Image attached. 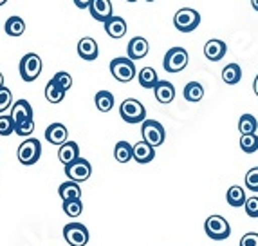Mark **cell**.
I'll use <instances>...</instances> for the list:
<instances>
[{
  "label": "cell",
  "instance_id": "obj_1",
  "mask_svg": "<svg viewBox=\"0 0 258 246\" xmlns=\"http://www.w3.org/2000/svg\"><path fill=\"white\" fill-rule=\"evenodd\" d=\"M204 232L210 239L213 241H226L231 235V226H229L228 219L222 216H210L204 223Z\"/></svg>",
  "mask_w": 258,
  "mask_h": 246
},
{
  "label": "cell",
  "instance_id": "obj_2",
  "mask_svg": "<svg viewBox=\"0 0 258 246\" xmlns=\"http://www.w3.org/2000/svg\"><path fill=\"white\" fill-rule=\"evenodd\" d=\"M119 116L126 123H143V121L147 120V109H145V105L139 100L126 98L119 105Z\"/></svg>",
  "mask_w": 258,
  "mask_h": 246
},
{
  "label": "cell",
  "instance_id": "obj_3",
  "mask_svg": "<svg viewBox=\"0 0 258 246\" xmlns=\"http://www.w3.org/2000/svg\"><path fill=\"white\" fill-rule=\"evenodd\" d=\"M110 74L116 78L117 82L121 83H128L132 82L138 71H136V64L134 60H130L128 57H119V58H114L110 62Z\"/></svg>",
  "mask_w": 258,
  "mask_h": 246
},
{
  "label": "cell",
  "instance_id": "obj_4",
  "mask_svg": "<svg viewBox=\"0 0 258 246\" xmlns=\"http://www.w3.org/2000/svg\"><path fill=\"white\" fill-rule=\"evenodd\" d=\"M199 24H201V13H199L197 9L182 8L173 17V26L181 33H191V31L197 29Z\"/></svg>",
  "mask_w": 258,
  "mask_h": 246
},
{
  "label": "cell",
  "instance_id": "obj_5",
  "mask_svg": "<svg viewBox=\"0 0 258 246\" xmlns=\"http://www.w3.org/2000/svg\"><path fill=\"white\" fill-rule=\"evenodd\" d=\"M189 62V55L184 47H172L164 55L163 67L166 73H181L186 69Z\"/></svg>",
  "mask_w": 258,
  "mask_h": 246
},
{
  "label": "cell",
  "instance_id": "obj_6",
  "mask_svg": "<svg viewBox=\"0 0 258 246\" xmlns=\"http://www.w3.org/2000/svg\"><path fill=\"white\" fill-rule=\"evenodd\" d=\"M42 156V143L35 138H27L26 141L20 143V147L17 151V158L22 165H35Z\"/></svg>",
  "mask_w": 258,
  "mask_h": 246
},
{
  "label": "cell",
  "instance_id": "obj_7",
  "mask_svg": "<svg viewBox=\"0 0 258 246\" xmlns=\"http://www.w3.org/2000/svg\"><path fill=\"white\" fill-rule=\"evenodd\" d=\"M141 136L143 141L150 143L152 147H161L166 139V130L155 120H145L141 123Z\"/></svg>",
  "mask_w": 258,
  "mask_h": 246
},
{
  "label": "cell",
  "instance_id": "obj_8",
  "mask_svg": "<svg viewBox=\"0 0 258 246\" xmlns=\"http://www.w3.org/2000/svg\"><path fill=\"white\" fill-rule=\"evenodd\" d=\"M42 73V58L36 53H27L20 60V76L24 82H35Z\"/></svg>",
  "mask_w": 258,
  "mask_h": 246
},
{
  "label": "cell",
  "instance_id": "obj_9",
  "mask_svg": "<svg viewBox=\"0 0 258 246\" xmlns=\"http://www.w3.org/2000/svg\"><path fill=\"white\" fill-rule=\"evenodd\" d=\"M63 239L71 246H85L89 242V230L82 223H69L63 226Z\"/></svg>",
  "mask_w": 258,
  "mask_h": 246
},
{
  "label": "cell",
  "instance_id": "obj_10",
  "mask_svg": "<svg viewBox=\"0 0 258 246\" xmlns=\"http://www.w3.org/2000/svg\"><path fill=\"white\" fill-rule=\"evenodd\" d=\"M92 174V167L91 163L83 158H78L76 161L73 163L65 165V176L69 177L71 181H76V183H83L87 181Z\"/></svg>",
  "mask_w": 258,
  "mask_h": 246
},
{
  "label": "cell",
  "instance_id": "obj_11",
  "mask_svg": "<svg viewBox=\"0 0 258 246\" xmlns=\"http://www.w3.org/2000/svg\"><path fill=\"white\" fill-rule=\"evenodd\" d=\"M150 51V45H148V40L143 38V36H136L128 42L126 45V55H128L130 60H141L145 58Z\"/></svg>",
  "mask_w": 258,
  "mask_h": 246
},
{
  "label": "cell",
  "instance_id": "obj_12",
  "mask_svg": "<svg viewBox=\"0 0 258 246\" xmlns=\"http://www.w3.org/2000/svg\"><path fill=\"white\" fill-rule=\"evenodd\" d=\"M226 53H228V45H226V42H222V40H219V38L208 40L206 45H204V57L211 62L222 60V58L226 57Z\"/></svg>",
  "mask_w": 258,
  "mask_h": 246
},
{
  "label": "cell",
  "instance_id": "obj_13",
  "mask_svg": "<svg viewBox=\"0 0 258 246\" xmlns=\"http://www.w3.org/2000/svg\"><path fill=\"white\" fill-rule=\"evenodd\" d=\"M89 11H91V17L94 18V20L103 22V24L110 17H114V15H112V2L110 0H92Z\"/></svg>",
  "mask_w": 258,
  "mask_h": 246
},
{
  "label": "cell",
  "instance_id": "obj_14",
  "mask_svg": "<svg viewBox=\"0 0 258 246\" xmlns=\"http://www.w3.org/2000/svg\"><path fill=\"white\" fill-rule=\"evenodd\" d=\"M69 130L63 123H51L45 130V139H47L51 145H63L65 141H69Z\"/></svg>",
  "mask_w": 258,
  "mask_h": 246
},
{
  "label": "cell",
  "instance_id": "obj_15",
  "mask_svg": "<svg viewBox=\"0 0 258 246\" xmlns=\"http://www.w3.org/2000/svg\"><path fill=\"white\" fill-rule=\"evenodd\" d=\"M11 118H13L15 125L18 123H24L27 120H33V107L27 100H18L15 102L13 107H11Z\"/></svg>",
  "mask_w": 258,
  "mask_h": 246
},
{
  "label": "cell",
  "instance_id": "obj_16",
  "mask_svg": "<svg viewBox=\"0 0 258 246\" xmlns=\"http://www.w3.org/2000/svg\"><path fill=\"white\" fill-rule=\"evenodd\" d=\"M78 55L82 60H87V62H92L98 58L99 55V49H98V43H96L94 38L91 36H85L78 42Z\"/></svg>",
  "mask_w": 258,
  "mask_h": 246
},
{
  "label": "cell",
  "instance_id": "obj_17",
  "mask_svg": "<svg viewBox=\"0 0 258 246\" xmlns=\"http://www.w3.org/2000/svg\"><path fill=\"white\" fill-rule=\"evenodd\" d=\"M154 94L159 104H172L175 98V87H173V83L159 80V83L154 87Z\"/></svg>",
  "mask_w": 258,
  "mask_h": 246
},
{
  "label": "cell",
  "instance_id": "obj_18",
  "mask_svg": "<svg viewBox=\"0 0 258 246\" xmlns=\"http://www.w3.org/2000/svg\"><path fill=\"white\" fill-rule=\"evenodd\" d=\"M103 26L110 38H116V40L123 38L126 33V22H125V18H121V17H110Z\"/></svg>",
  "mask_w": 258,
  "mask_h": 246
},
{
  "label": "cell",
  "instance_id": "obj_19",
  "mask_svg": "<svg viewBox=\"0 0 258 246\" xmlns=\"http://www.w3.org/2000/svg\"><path fill=\"white\" fill-rule=\"evenodd\" d=\"M154 158H155V147H152L150 143L138 141L134 145V160L138 161V163H141V165L150 163Z\"/></svg>",
  "mask_w": 258,
  "mask_h": 246
},
{
  "label": "cell",
  "instance_id": "obj_20",
  "mask_svg": "<svg viewBox=\"0 0 258 246\" xmlns=\"http://www.w3.org/2000/svg\"><path fill=\"white\" fill-rule=\"evenodd\" d=\"M78 158H80V147H78L76 141H65L63 145H60V149H58V160L63 165L73 163Z\"/></svg>",
  "mask_w": 258,
  "mask_h": 246
},
{
  "label": "cell",
  "instance_id": "obj_21",
  "mask_svg": "<svg viewBox=\"0 0 258 246\" xmlns=\"http://www.w3.org/2000/svg\"><path fill=\"white\" fill-rule=\"evenodd\" d=\"M226 201H228L229 207L233 208H240L245 205V201H247V198H245V190L242 188L240 185H233L228 188V192H226Z\"/></svg>",
  "mask_w": 258,
  "mask_h": 246
},
{
  "label": "cell",
  "instance_id": "obj_22",
  "mask_svg": "<svg viewBox=\"0 0 258 246\" xmlns=\"http://www.w3.org/2000/svg\"><path fill=\"white\" fill-rule=\"evenodd\" d=\"M58 194L63 201H69V199H82V186L76 181H65L58 186Z\"/></svg>",
  "mask_w": 258,
  "mask_h": 246
},
{
  "label": "cell",
  "instance_id": "obj_23",
  "mask_svg": "<svg viewBox=\"0 0 258 246\" xmlns=\"http://www.w3.org/2000/svg\"><path fill=\"white\" fill-rule=\"evenodd\" d=\"M114 158L119 163H128L130 160H134V145H130L128 141H117L114 147Z\"/></svg>",
  "mask_w": 258,
  "mask_h": 246
},
{
  "label": "cell",
  "instance_id": "obj_24",
  "mask_svg": "<svg viewBox=\"0 0 258 246\" xmlns=\"http://www.w3.org/2000/svg\"><path fill=\"white\" fill-rule=\"evenodd\" d=\"M182 94H184V100H186V102L197 104V102H201V100L204 98V87L201 85L199 82H189V83H186V87H184V91H182Z\"/></svg>",
  "mask_w": 258,
  "mask_h": 246
},
{
  "label": "cell",
  "instance_id": "obj_25",
  "mask_svg": "<svg viewBox=\"0 0 258 246\" xmlns=\"http://www.w3.org/2000/svg\"><path fill=\"white\" fill-rule=\"evenodd\" d=\"M242 78V69L238 64H228L222 69V80L228 85H237Z\"/></svg>",
  "mask_w": 258,
  "mask_h": 246
},
{
  "label": "cell",
  "instance_id": "obj_26",
  "mask_svg": "<svg viewBox=\"0 0 258 246\" xmlns=\"http://www.w3.org/2000/svg\"><path fill=\"white\" fill-rule=\"evenodd\" d=\"M138 78H139V85L145 87V89H154V87L159 83L157 73H155V69H152V67H143V69L139 71Z\"/></svg>",
  "mask_w": 258,
  "mask_h": 246
},
{
  "label": "cell",
  "instance_id": "obj_27",
  "mask_svg": "<svg viewBox=\"0 0 258 246\" xmlns=\"http://www.w3.org/2000/svg\"><path fill=\"white\" fill-rule=\"evenodd\" d=\"M45 98H47L49 104H60L61 100L65 98V91L52 78L47 82V85H45Z\"/></svg>",
  "mask_w": 258,
  "mask_h": 246
},
{
  "label": "cell",
  "instance_id": "obj_28",
  "mask_svg": "<svg viewBox=\"0 0 258 246\" xmlns=\"http://www.w3.org/2000/svg\"><path fill=\"white\" fill-rule=\"evenodd\" d=\"M94 104L98 107V111L101 113H108L114 107V94L110 91H99L94 96Z\"/></svg>",
  "mask_w": 258,
  "mask_h": 246
},
{
  "label": "cell",
  "instance_id": "obj_29",
  "mask_svg": "<svg viewBox=\"0 0 258 246\" xmlns=\"http://www.w3.org/2000/svg\"><path fill=\"white\" fill-rule=\"evenodd\" d=\"M26 31V22L22 17H9L6 22V33L9 36H22Z\"/></svg>",
  "mask_w": 258,
  "mask_h": 246
},
{
  "label": "cell",
  "instance_id": "obj_30",
  "mask_svg": "<svg viewBox=\"0 0 258 246\" xmlns=\"http://www.w3.org/2000/svg\"><path fill=\"white\" fill-rule=\"evenodd\" d=\"M258 129V121L253 114H242L240 120H238V132L242 134H256Z\"/></svg>",
  "mask_w": 258,
  "mask_h": 246
},
{
  "label": "cell",
  "instance_id": "obj_31",
  "mask_svg": "<svg viewBox=\"0 0 258 246\" xmlns=\"http://www.w3.org/2000/svg\"><path fill=\"white\" fill-rule=\"evenodd\" d=\"M240 149L245 154H254L258 151V136L256 134H242Z\"/></svg>",
  "mask_w": 258,
  "mask_h": 246
},
{
  "label": "cell",
  "instance_id": "obj_32",
  "mask_svg": "<svg viewBox=\"0 0 258 246\" xmlns=\"http://www.w3.org/2000/svg\"><path fill=\"white\" fill-rule=\"evenodd\" d=\"M61 208H63V212L69 217H78V216H82L83 203H82V199H69V201H63V207Z\"/></svg>",
  "mask_w": 258,
  "mask_h": 246
},
{
  "label": "cell",
  "instance_id": "obj_33",
  "mask_svg": "<svg viewBox=\"0 0 258 246\" xmlns=\"http://www.w3.org/2000/svg\"><path fill=\"white\" fill-rule=\"evenodd\" d=\"M15 132V121L11 114H0V136H9Z\"/></svg>",
  "mask_w": 258,
  "mask_h": 246
},
{
  "label": "cell",
  "instance_id": "obj_34",
  "mask_svg": "<svg viewBox=\"0 0 258 246\" xmlns=\"http://www.w3.org/2000/svg\"><path fill=\"white\" fill-rule=\"evenodd\" d=\"M52 80H54L58 85L63 89L65 92L69 91L71 87H73V76H71L69 73H65V71H60V73H56L54 76H52Z\"/></svg>",
  "mask_w": 258,
  "mask_h": 246
},
{
  "label": "cell",
  "instance_id": "obj_35",
  "mask_svg": "<svg viewBox=\"0 0 258 246\" xmlns=\"http://www.w3.org/2000/svg\"><path fill=\"white\" fill-rule=\"evenodd\" d=\"M245 188L251 192H258V167H253L251 170H247L245 174Z\"/></svg>",
  "mask_w": 258,
  "mask_h": 246
},
{
  "label": "cell",
  "instance_id": "obj_36",
  "mask_svg": "<svg viewBox=\"0 0 258 246\" xmlns=\"http://www.w3.org/2000/svg\"><path fill=\"white\" fill-rule=\"evenodd\" d=\"M33 132H35V120H27V121H24V123L15 125V134H18L22 138H27V136H31Z\"/></svg>",
  "mask_w": 258,
  "mask_h": 246
},
{
  "label": "cell",
  "instance_id": "obj_37",
  "mask_svg": "<svg viewBox=\"0 0 258 246\" xmlns=\"http://www.w3.org/2000/svg\"><path fill=\"white\" fill-rule=\"evenodd\" d=\"M9 107H13V94L8 87H2L0 89V113L8 111Z\"/></svg>",
  "mask_w": 258,
  "mask_h": 246
},
{
  "label": "cell",
  "instance_id": "obj_38",
  "mask_svg": "<svg viewBox=\"0 0 258 246\" xmlns=\"http://www.w3.org/2000/svg\"><path fill=\"white\" fill-rule=\"evenodd\" d=\"M244 208H245V214H247L249 217H258V198H256V195H253V198H247Z\"/></svg>",
  "mask_w": 258,
  "mask_h": 246
},
{
  "label": "cell",
  "instance_id": "obj_39",
  "mask_svg": "<svg viewBox=\"0 0 258 246\" xmlns=\"http://www.w3.org/2000/svg\"><path fill=\"white\" fill-rule=\"evenodd\" d=\"M240 246H258V233L247 232L244 237L240 239Z\"/></svg>",
  "mask_w": 258,
  "mask_h": 246
},
{
  "label": "cell",
  "instance_id": "obj_40",
  "mask_svg": "<svg viewBox=\"0 0 258 246\" xmlns=\"http://www.w3.org/2000/svg\"><path fill=\"white\" fill-rule=\"evenodd\" d=\"M91 2L92 0H74V6L80 9H89L91 8Z\"/></svg>",
  "mask_w": 258,
  "mask_h": 246
},
{
  "label": "cell",
  "instance_id": "obj_41",
  "mask_svg": "<svg viewBox=\"0 0 258 246\" xmlns=\"http://www.w3.org/2000/svg\"><path fill=\"white\" fill-rule=\"evenodd\" d=\"M253 91H254V94L258 96V74H256V78H254V82H253Z\"/></svg>",
  "mask_w": 258,
  "mask_h": 246
},
{
  "label": "cell",
  "instance_id": "obj_42",
  "mask_svg": "<svg viewBox=\"0 0 258 246\" xmlns=\"http://www.w3.org/2000/svg\"><path fill=\"white\" fill-rule=\"evenodd\" d=\"M251 6H253L254 11H258V0H251Z\"/></svg>",
  "mask_w": 258,
  "mask_h": 246
},
{
  "label": "cell",
  "instance_id": "obj_43",
  "mask_svg": "<svg viewBox=\"0 0 258 246\" xmlns=\"http://www.w3.org/2000/svg\"><path fill=\"white\" fill-rule=\"evenodd\" d=\"M2 87H4V74L0 73V89H2Z\"/></svg>",
  "mask_w": 258,
  "mask_h": 246
},
{
  "label": "cell",
  "instance_id": "obj_44",
  "mask_svg": "<svg viewBox=\"0 0 258 246\" xmlns=\"http://www.w3.org/2000/svg\"><path fill=\"white\" fill-rule=\"evenodd\" d=\"M6 2H8V0H0V6H4Z\"/></svg>",
  "mask_w": 258,
  "mask_h": 246
},
{
  "label": "cell",
  "instance_id": "obj_45",
  "mask_svg": "<svg viewBox=\"0 0 258 246\" xmlns=\"http://www.w3.org/2000/svg\"><path fill=\"white\" fill-rule=\"evenodd\" d=\"M126 2H138V0H126Z\"/></svg>",
  "mask_w": 258,
  "mask_h": 246
},
{
  "label": "cell",
  "instance_id": "obj_46",
  "mask_svg": "<svg viewBox=\"0 0 258 246\" xmlns=\"http://www.w3.org/2000/svg\"><path fill=\"white\" fill-rule=\"evenodd\" d=\"M147 2H155V0H147Z\"/></svg>",
  "mask_w": 258,
  "mask_h": 246
}]
</instances>
